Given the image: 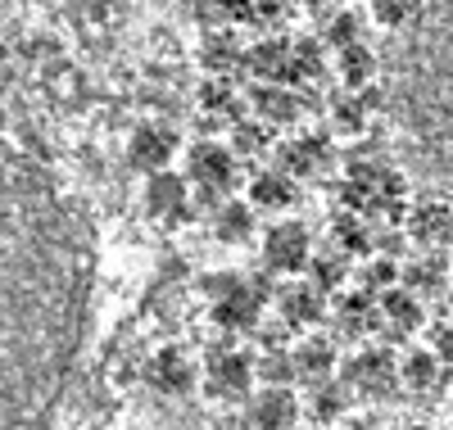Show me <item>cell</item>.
Returning <instances> with one entry per match:
<instances>
[{
	"label": "cell",
	"mask_w": 453,
	"mask_h": 430,
	"mask_svg": "<svg viewBox=\"0 0 453 430\" xmlns=\"http://www.w3.org/2000/svg\"><path fill=\"white\" fill-rule=\"evenodd\" d=\"M254 0H204V14L218 23H232V19H250Z\"/></svg>",
	"instance_id": "35"
},
{
	"label": "cell",
	"mask_w": 453,
	"mask_h": 430,
	"mask_svg": "<svg viewBox=\"0 0 453 430\" xmlns=\"http://www.w3.org/2000/svg\"><path fill=\"white\" fill-rule=\"evenodd\" d=\"M340 195H345L349 213H363V218L376 213L386 222L403 218V177L381 164H349L345 181H340Z\"/></svg>",
	"instance_id": "1"
},
{
	"label": "cell",
	"mask_w": 453,
	"mask_h": 430,
	"mask_svg": "<svg viewBox=\"0 0 453 430\" xmlns=\"http://www.w3.org/2000/svg\"><path fill=\"white\" fill-rule=\"evenodd\" d=\"M250 200L254 209H286L295 200V181L286 173H258L250 181Z\"/></svg>",
	"instance_id": "20"
},
{
	"label": "cell",
	"mask_w": 453,
	"mask_h": 430,
	"mask_svg": "<svg viewBox=\"0 0 453 430\" xmlns=\"http://www.w3.org/2000/svg\"><path fill=\"white\" fill-rule=\"evenodd\" d=\"M449 295H453V277H449Z\"/></svg>",
	"instance_id": "42"
},
{
	"label": "cell",
	"mask_w": 453,
	"mask_h": 430,
	"mask_svg": "<svg viewBox=\"0 0 453 430\" xmlns=\"http://www.w3.org/2000/svg\"><path fill=\"white\" fill-rule=\"evenodd\" d=\"M345 403L349 399H345V389H340V385H322L318 395H313V417L318 421H335L340 412H345Z\"/></svg>",
	"instance_id": "32"
},
{
	"label": "cell",
	"mask_w": 453,
	"mask_h": 430,
	"mask_svg": "<svg viewBox=\"0 0 453 430\" xmlns=\"http://www.w3.org/2000/svg\"><path fill=\"white\" fill-rule=\"evenodd\" d=\"M281 318L290 326H313L322 318V286H309V281H290L281 290Z\"/></svg>",
	"instance_id": "15"
},
{
	"label": "cell",
	"mask_w": 453,
	"mask_h": 430,
	"mask_svg": "<svg viewBox=\"0 0 453 430\" xmlns=\"http://www.w3.org/2000/svg\"><path fill=\"white\" fill-rule=\"evenodd\" d=\"M145 376L159 395H186V389L196 385V363L186 358V349H159V354L150 358Z\"/></svg>",
	"instance_id": "10"
},
{
	"label": "cell",
	"mask_w": 453,
	"mask_h": 430,
	"mask_svg": "<svg viewBox=\"0 0 453 430\" xmlns=\"http://www.w3.org/2000/svg\"><path fill=\"white\" fill-rule=\"evenodd\" d=\"M254 385V363L241 354V349H213L204 358V389L222 403H236L250 395Z\"/></svg>",
	"instance_id": "2"
},
{
	"label": "cell",
	"mask_w": 453,
	"mask_h": 430,
	"mask_svg": "<svg viewBox=\"0 0 453 430\" xmlns=\"http://www.w3.org/2000/svg\"><path fill=\"white\" fill-rule=\"evenodd\" d=\"M358 277H363V290H395L399 286V267L390 258H372Z\"/></svg>",
	"instance_id": "30"
},
{
	"label": "cell",
	"mask_w": 453,
	"mask_h": 430,
	"mask_svg": "<svg viewBox=\"0 0 453 430\" xmlns=\"http://www.w3.org/2000/svg\"><path fill=\"white\" fill-rule=\"evenodd\" d=\"M254 109L263 113L268 123H295V113H299V100L286 91V87H254Z\"/></svg>",
	"instance_id": "21"
},
{
	"label": "cell",
	"mask_w": 453,
	"mask_h": 430,
	"mask_svg": "<svg viewBox=\"0 0 453 430\" xmlns=\"http://www.w3.org/2000/svg\"><path fill=\"white\" fill-rule=\"evenodd\" d=\"M200 109L209 113V119H232L236 113V96L226 82H204L200 87Z\"/></svg>",
	"instance_id": "26"
},
{
	"label": "cell",
	"mask_w": 453,
	"mask_h": 430,
	"mask_svg": "<svg viewBox=\"0 0 453 430\" xmlns=\"http://www.w3.org/2000/svg\"><path fill=\"white\" fill-rule=\"evenodd\" d=\"M263 145H268V127H258V123L236 127V154H258Z\"/></svg>",
	"instance_id": "37"
},
{
	"label": "cell",
	"mask_w": 453,
	"mask_h": 430,
	"mask_svg": "<svg viewBox=\"0 0 453 430\" xmlns=\"http://www.w3.org/2000/svg\"><path fill=\"white\" fill-rule=\"evenodd\" d=\"M145 213L164 227L181 222L186 218V181L173 177V173H155L145 181Z\"/></svg>",
	"instance_id": "7"
},
{
	"label": "cell",
	"mask_w": 453,
	"mask_h": 430,
	"mask_svg": "<svg viewBox=\"0 0 453 430\" xmlns=\"http://www.w3.org/2000/svg\"><path fill=\"white\" fill-rule=\"evenodd\" d=\"M376 322H386V318H381V303H376L367 290H354V295H345V299L335 303L340 335H367Z\"/></svg>",
	"instance_id": "12"
},
{
	"label": "cell",
	"mask_w": 453,
	"mask_h": 430,
	"mask_svg": "<svg viewBox=\"0 0 453 430\" xmlns=\"http://www.w3.org/2000/svg\"><path fill=\"white\" fill-rule=\"evenodd\" d=\"M258 372L268 376L273 385H281V380L295 376V354H268V358H258Z\"/></svg>",
	"instance_id": "36"
},
{
	"label": "cell",
	"mask_w": 453,
	"mask_h": 430,
	"mask_svg": "<svg viewBox=\"0 0 453 430\" xmlns=\"http://www.w3.org/2000/svg\"><path fill=\"white\" fill-rule=\"evenodd\" d=\"M186 173H191V181H200L204 195H218L236 181V154L218 141H200L186 154Z\"/></svg>",
	"instance_id": "4"
},
{
	"label": "cell",
	"mask_w": 453,
	"mask_h": 430,
	"mask_svg": "<svg viewBox=\"0 0 453 430\" xmlns=\"http://www.w3.org/2000/svg\"><path fill=\"white\" fill-rule=\"evenodd\" d=\"M304 5H313V10H331V5H340V0H304Z\"/></svg>",
	"instance_id": "40"
},
{
	"label": "cell",
	"mask_w": 453,
	"mask_h": 430,
	"mask_svg": "<svg viewBox=\"0 0 453 430\" xmlns=\"http://www.w3.org/2000/svg\"><path fill=\"white\" fill-rule=\"evenodd\" d=\"M322 36H326V46L349 50V46H358V36H363V19H358V14H335Z\"/></svg>",
	"instance_id": "27"
},
{
	"label": "cell",
	"mask_w": 453,
	"mask_h": 430,
	"mask_svg": "<svg viewBox=\"0 0 453 430\" xmlns=\"http://www.w3.org/2000/svg\"><path fill=\"white\" fill-rule=\"evenodd\" d=\"M408 231H412V241H418L422 250H444V245L453 241V209H449V204L426 200V204L412 209Z\"/></svg>",
	"instance_id": "11"
},
{
	"label": "cell",
	"mask_w": 453,
	"mask_h": 430,
	"mask_svg": "<svg viewBox=\"0 0 453 430\" xmlns=\"http://www.w3.org/2000/svg\"><path fill=\"white\" fill-rule=\"evenodd\" d=\"M286 14H290V0H254L250 5V23L258 27H277Z\"/></svg>",
	"instance_id": "34"
},
{
	"label": "cell",
	"mask_w": 453,
	"mask_h": 430,
	"mask_svg": "<svg viewBox=\"0 0 453 430\" xmlns=\"http://www.w3.org/2000/svg\"><path fill=\"white\" fill-rule=\"evenodd\" d=\"M290 50L295 42H258L250 55H245V68L263 82H286L290 87Z\"/></svg>",
	"instance_id": "14"
},
{
	"label": "cell",
	"mask_w": 453,
	"mask_h": 430,
	"mask_svg": "<svg viewBox=\"0 0 453 430\" xmlns=\"http://www.w3.org/2000/svg\"><path fill=\"white\" fill-rule=\"evenodd\" d=\"M213 322L226 326V331H254V326H258V290L241 286V290H232V295H222V299L213 303Z\"/></svg>",
	"instance_id": "13"
},
{
	"label": "cell",
	"mask_w": 453,
	"mask_h": 430,
	"mask_svg": "<svg viewBox=\"0 0 453 430\" xmlns=\"http://www.w3.org/2000/svg\"><path fill=\"white\" fill-rule=\"evenodd\" d=\"M412 10H418V0H372V14L381 19L386 27H399L412 19Z\"/></svg>",
	"instance_id": "33"
},
{
	"label": "cell",
	"mask_w": 453,
	"mask_h": 430,
	"mask_svg": "<svg viewBox=\"0 0 453 430\" xmlns=\"http://www.w3.org/2000/svg\"><path fill=\"white\" fill-rule=\"evenodd\" d=\"M213 236L222 245H245L254 236V209L250 204H222L213 213Z\"/></svg>",
	"instance_id": "19"
},
{
	"label": "cell",
	"mask_w": 453,
	"mask_h": 430,
	"mask_svg": "<svg viewBox=\"0 0 453 430\" xmlns=\"http://www.w3.org/2000/svg\"><path fill=\"white\" fill-rule=\"evenodd\" d=\"M204 64H209V73H232V68H241V64H245V55L236 50L232 36H218V42H209V46H204Z\"/></svg>",
	"instance_id": "28"
},
{
	"label": "cell",
	"mask_w": 453,
	"mask_h": 430,
	"mask_svg": "<svg viewBox=\"0 0 453 430\" xmlns=\"http://www.w3.org/2000/svg\"><path fill=\"white\" fill-rule=\"evenodd\" d=\"M127 154H132V168H141V173H164V168L173 164V154H177V136H173V127L145 123V127L132 132Z\"/></svg>",
	"instance_id": "6"
},
{
	"label": "cell",
	"mask_w": 453,
	"mask_h": 430,
	"mask_svg": "<svg viewBox=\"0 0 453 430\" xmlns=\"http://www.w3.org/2000/svg\"><path fill=\"white\" fill-rule=\"evenodd\" d=\"M399 363L386 354V349H358L354 358H345V385L354 395H367V399H381L399 385Z\"/></svg>",
	"instance_id": "3"
},
{
	"label": "cell",
	"mask_w": 453,
	"mask_h": 430,
	"mask_svg": "<svg viewBox=\"0 0 453 430\" xmlns=\"http://www.w3.org/2000/svg\"><path fill=\"white\" fill-rule=\"evenodd\" d=\"M331 241L340 245V254H367V250H372V236H367V227H363V213H345V218H335Z\"/></svg>",
	"instance_id": "23"
},
{
	"label": "cell",
	"mask_w": 453,
	"mask_h": 430,
	"mask_svg": "<svg viewBox=\"0 0 453 430\" xmlns=\"http://www.w3.org/2000/svg\"><path fill=\"white\" fill-rule=\"evenodd\" d=\"M200 286H204V295H209V299L218 303L222 295H232V290H241L245 281H241V277H232V272H218V277H204Z\"/></svg>",
	"instance_id": "38"
},
{
	"label": "cell",
	"mask_w": 453,
	"mask_h": 430,
	"mask_svg": "<svg viewBox=\"0 0 453 430\" xmlns=\"http://www.w3.org/2000/svg\"><path fill=\"white\" fill-rule=\"evenodd\" d=\"M435 354H440V363H453V322H444V326H435Z\"/></svg>",
	"instance_id": "39"
},
{
	"label": "cell",
	"mask_w": 453,
	"mask_h": 430,
	"mask_svg": "<svg viewBox=\"0 0 453 430\" xmlns=\"http://www.w3.org/2000/svg\"><path fill=\"white\" fill-rule=\"evenodd\" d=\"M376 96H349V100H340V109H335V132H363V123H367V104H372Z\"/></svg>",
	"instance_id": "29"
},
{
	"label": "cell",
	"mask_w": 453,
	"mask_h": 430,
	"mask_svg": "<svg viewBox=\"0 0 453 430\" xmlns=\"http://www.w3.org/2000/svg\"><path fill=\"white\" fill-rule=\"evenodd\" d=\"M340 281H345V254H322V258H313V286H322V290H335Z\"/></svg>",
	"instance_id": "31"
},
{
	"label": "cell",
	"mask_w": 453,
	"mask_h": 430,
	"mask_svg": "<svg viewBox=\"0 0 453 430\" xmlns=\"http://www.w3.org/2000/svg\"><path fill=\"white\" fill-rule=\"evenodd\" d=\"M277 164L286 177H318L331 164V145L322 136H295L277 150Z\"/></svg>",
	"instance_id": "8"
},
{
	"label": "cell",
	"mask_w": 453,
	"mask_h": 430,
	"mask_svg": "<svg viewBox=\"0 0 453 430\" xmlns=\"http://www.w3.org/2000/svg\"><path fill=\"white\" fill-rule=\"evenodd\" d=\"M381 318H386V326L395 331V335H412L422 326V303H418V295H412L408 286L399 290H386V299H381Z\"/></svg>",
	"instance_id": "16"
},
{
	"label": "cell",
	"mask_w": 453,
	"mask_h": 430,
	"mask_svg": "<svg viewBox=\"0 0 453 430\" xmlns=\"http://www.w3.org/2000/svg\"><path fill=\"white\" fill-rule=\"evenodd\" d=\"M349 430H372V426H349Z\"/></svg>",
	"instance_id": "41"
},
{
	"label": "cell",
	"mask_w": 453,
	"mask_h": 430,
	"mask_svg": "<svg viewBox=\"0 0 453 430\" xmlns=\"http://www.w3.org/2000/svg\"><path fill=\"white\" fill-rule=\"evenodd\" d=\"M313 250H309V231L299 222H281L268 231V241H263V263H268L273 272H299L309 267Z\"/></svg>",
	"instance_id": "5"
},
{
	"label": "cell",
	"mask_w": 453,
	"mask_h": 430,
	"mask_svg": "<svg viewBox=\"0 0 453 430\" xmlns=\"http://www.w3.org/2000/svg\"><path fill=\"white\" fill-rule=\"evenodd\" d=\"M372 68H376V59H372V50H363V42L340 50V77H345V87H363L372 77Z\"/></svg>",
	"instance_id": "25"
},
{
	"label": "cell",
	"mask_w": 453,
	"mask_h": 430,
	"mask_svg": "<svg viewBox=\"0 0 453 430\" xmlns=\"http://www.w3.org/2000/svg\"><path fill=\"white\" fill-rule=\"evenodd\" d=\"M444 277H453V272L444 267V258L431 250V254H422V258H412L408 267H403V286L412 290V295H435L440 286H444Z\"/></svg>",
	"instance_id": "18"
},
{
	"label": "cell",
	"mask_w": 453,
	"mask_h": 430,
	"mask_svg": "<svg viewBox=\"0 0 453 430\" xmlns=\"http://www.w3.org/2000/svg\"><path fill=\"white\" fill-rule=\"evenodd\" d=\"M331 367H335V349H331L326 340H304V344L295 349V376H299V380L322 385V380L331 376Z\"/></svg>",
	"instance_id": "17"
},
{
	"label": "cell",
	"mask_w": 453,
	"mask_h": 430,
	"mask_svg": "<svg viewBox=\"0 0 453 430\" xmlns=\"http://www.w3.org/2000/svg\"><path fill=\"white\" fill-rule=\"evenodd\" d=\"M322 73V46L318 42H295L290 50V82H313Z\"/></svg>",
	"instance_id": "24"
},
{
	"label": "cell",
	"mask_w": 453,
	"mask_h": 430,
	"mask_svg": "<svg viewBox=\"0 0 453 430\" xmlns=\"http://www.w3.org/2000/svg\"><path fill=\"white\" fill-rule=\"evenodd\" d=\"M399 376H403L408 389H435V380H440V354H435V349H418V354H408L399 363Z\"/></svg>",
	"instance_id": "22"
},
{
	"label": "cell",
	"mask_w": 453,
	"mask_h": 430,
	"mask_svg": "<svg viewBox=\"0 0 453 430\" xmlns=\"http://www.w3.org/2000/svg\"><path fill=\"white\" fill-rule=\"evenodd\" d=\"M250 421H254V430H290L299 421V399L286 385H268L263 395H254Z\"/></svg>",
	"instance_id": "9"
}]
</instances>
